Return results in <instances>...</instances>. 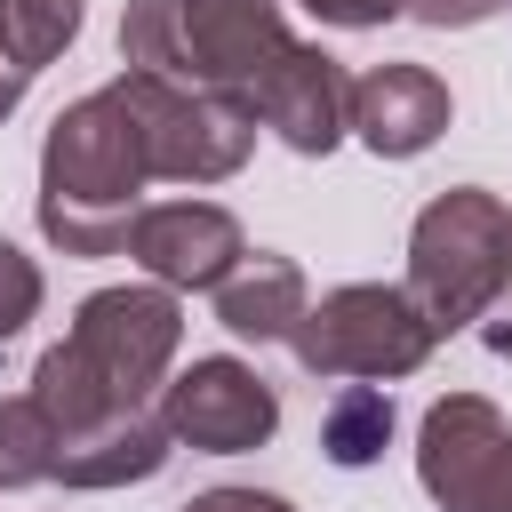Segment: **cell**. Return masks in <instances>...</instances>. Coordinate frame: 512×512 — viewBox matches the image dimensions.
<instances>
[{"mask_svg":"<svg viewBox=\"0 0 512 512\" xmlns=\"http://www.w3.org/2000/svg\"><path fill=\"white\" fill-rule=\"evenodd\" d=\"M56 480V424L40 416L32 392L0 400V488H40Z\"/></svg>","mask_w":512,"mask_h":512,"instance_id":"cell-16","label":"cell"},{"mask_svg":"<svg viewBox=\"0 0 512 512\" xmlns=\"http://www.w3.org/2000/svg\"><path fill=\"white\" fill-rule=\"evenodd\" d=\"M128 256H136V272L152 280V288H168V296H184V288H216L240 256H248V232H240V216L224 208V200H152L136 224H128Z\"/></svg>","mask_w":512,"mask_h":512,"instance_id":"cell-9","label":"cell"},{"mask_svg":"<svg viewBox=\"0 0 512 512\" xmlns=\"http://www.w3.org/2000/svg\"><path fill=\"white\" fill-rule=\"evenodd\" d=\"M344 120L376 160H416V152H432L448 136L456 96H448V80L432 64H368L352 80V112Z\"/></svg>","mask_w":512,"mask_h":512,"instance_id":"cell-11","label":"cell"},{"mask_svg":"<svg viewBox=\"0 0 512 512\" xmlns=\"http://www.w3.org/2000/svg\"><path fill=\"white\" fill-rule=\"evenodd\" d=\"M160 424L192 456H248L280 432V392L240 360V352H200L168 368L160 384Z\"/></svg>","mask_w":512,"mask_h":512,"instance_id":"cell-8","label":"cell"},{"mask_svg":"<svg viewBox=\"0 0 512 512\" xmlns=\"http://www.w3.org/2000/svg\"><path fill=\"white\" fill-rule=\"evenodd\" d=\"M248 112H256V128H272L288 152H304V160H328L344 136H352V72L320 48V40H296L272 72H264V88L248 96Z\"/></svg>","mask_w":512,"mask_h":512,"instance_id":"cell-10","label":"cell"},{"mask_svg":"<svg viewBox=\"0 0 512 512\" xmlns=\"http://www.w3.org/2000/svg\"><path fill=\"white\" fill-rule=\"evenodd\" d=\"M80 0H0V64L40 80L72 40H80Z\"/></svg>","mask_w":512,"mask_h":512,"instance_id":"cell-14","label":"cell"},{"mask_svg":"<svg viewBox=\"0 0 512 512\" xmlns=\"http://www.w3.org/2000/svg\"><path fill=\"white\" fill-rule=\"evenodd\" d=\"M168 456H176V440H168L160 408H120L56 448V480L64 488H136V480H160Z\"/></svg>","mask_w":512,"mask_h":512,"instance_id":"cell-12","label":"cell"},{"mask_svg":"<svg viewBox=\"0 0 512 512\" xmlns=\"http://www.w3.org/2000/svg\"><path fill=\"white\" fill-rule=\"evenodd\" d=\"M296 48L280 0H128L120 8V64L160 72L208 96L248 104L264 72Z\"/></svg>","mask_w":512,"mask_h":512,"instance_id":"cell-3","label":"cell"},{"mask_svg":"<svg viewBox=\"0 0 512 512\" xmlns=\"http://www.w3.org/2000/svg\"><path fill=\"white\" fill-rule=\"evenodd\" d=\"M40 296H48L40 264H32L16 240H0V344H16V336L40 320Z\"/></svg>","mask_w":512,"mask_h":512,"instance_id":"cell-17","label":"cell"},{"mask_svg":"<svg viewBox=\"0 0 512 512\" xmlns=\"http://www.w3.org/2000/svg\"><path fill=\"white\" fill-rule=\"evenodd\" d=\"M504 224H512V208L488 184H448V192H432L416 208V224H408V280L400 288H408V304L440 336L472 328L504 296Z\"/></svg>","mask_w":512,"mask_h":512,"instance_id":"cell-4","label":"cell"},{"mask_svg":"<svg viewBox=\"0 0 512 512\" xmlns=\"http://www.w3.org/2000/svg\"><path fill=\"white\" fill-rule=\"evenodd\" d=\"M512 0H400V16H416V24H432V32H464V24H488V16H504Z\"/></svg>","mask_w":512,"mask_h":512,"instance_id":"cell-18","label":"cell"},{"mask_svg":"<svg viewBox=\"0 0 512 512\" xmlns=\"http://www.w3.org/2000/svg\"><path fill=\"white\" fill-rule=\"evenodd\" d=\"M184 512H296V504L272 496V488H200Z\"/></svg>","mask_w":512,"mask_h":512,"instance_id":"cell-19","label":"cell"},{"mask_svg":"<svg viewBox=\"0 0 512 512\" xmlns=\"http://www.w3.org/2000/svg\"><path fill=\"white\" fill-rule=\"evenodd\" d=\"M144 184L152 176L112 88L72 96L40 136V200H32L40 240L56 256H120L128 224L144 216Z\"/></svg>","mask_w":512,"mask_h":512,"instance_id":"cell-2","label":"cell"},{"mask_svg":"<svg viewBox=\"0 0 512 512\" xmlns=\"http://www.w3.org/2000/svg\"><path fill=\"white\" fill-rule=\"evenodd\" d=\"M432 344H440V328L392 280H344L320 304H304V320L288 328L296 368L304 376H344V384H400L432 360Z\"/></svg>","mask_w":512,"mask_h":512,"instance_id":"cell-5","label":"cell"},{"mask_svg":"<svg viewBox=\"0 0 512 512\" xmlns=\"http://www.w3.org/2000/svg\"><path fill=\"white\" fill-rule=\"evenodd\" d=\"M208 296H216L224 336H240V344H288V328H296V320H304V304H312L304 264H296V256H280V248L240 256Z\"/></svg>","mask_w":512,"mask_h":512,"instance_id":"cell-13","label":"cell"},{"mask_svg":"<svg viewBox=\"0 0 512 512\" xmlns=\"http://www.w3.org/2000/svg\"><path fill=\"white\" fill-rule=\"evenodd\" d=\"M504 288H512V224H504Z\"/></svg>","mask_w":512,"mask_h":512,"instance_id":"cell-21","label":"cell"},{"mask_svg":"<svg viewBox=\"0 0 512 512\" xmlns=\"http://www.w3.org/2000/svg\"><path fill=\"white\" fill-rule=\"evenodd\" d=\"M104 88L136 128L152 184H224L256 152V112L232 104V96H208V88H184V80H160V72H120Z\"/></svg>","mask_w":512,"mask_h":512,"instance_id":"cell-6","label":"cell"},{"mask_svg":"<svg viewBox=\"0 0 512 512\" xmlns=\"http://www.w3.org/2000/svg\"><path fill=\"white\" fill-rule=\"evenodd\" d=\"M416 480L440 512H512V424L488 392H448L416 424Z\"/></svg>","mask_w":512,"mask_h":512,"instance_id":"cell-7","label":"cell"},{"mask_svg":"<svg viewBox=\"0 0 512 512\" xmlns=\"http://www.w3.org/2000/svg\"><path fill=\"white\" fill-rule=\"evenodd\" d=\"M384 440H392V392L384 384H344L336 400H328V416H320V448H328V464H376L384 456Z\"/></svg>","mask_w":512,"mask_h":512,"instance_id":"cell-15","label":"cell"},{"mask_svg":"<svg viewBox=\"0 0 512 512\" xmlns=\"http://www.w3.org/2000/svg\"><path fill=\"white\" fill-rule=\"evenodd\" d=\"M24 88H32V80H24V72H8V64H0V120H8V112H16V104H24Z\"/></svg>","mask_w":512,"mask_h":512,"instance_id":"cell-20","label":"cell"},{"mask_svg":"<svg viewBox=\"0 0 512 512\" xmlns=\"http://www.w3.org/2000/svg\"><path fill=\"white\" fill-rule=\"evenodd\" d=\"M184 352V304L152 280H120V288H96L72 304V328L64 344L40 352L32 368V400L40 416L56 424V448L120 408H152V392L168 384Z\"/></svg>","mask_w":512,"mask_h":512,"instance_id":"cell-1","label":"cell"}]
</instances>
